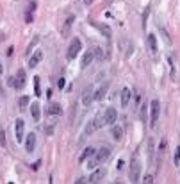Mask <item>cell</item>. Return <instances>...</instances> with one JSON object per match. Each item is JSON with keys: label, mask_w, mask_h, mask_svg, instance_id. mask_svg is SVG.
Masks as SVG:
<instances>
[{"label": "cell", "mask_w": 180, "mask_h": 184, "mask_svg": "<svg viewBox=\"0 0 180 184\" xmlns=\"http://www.w3.org/2000/svg\"><path fill=\"white\" fill-rule=\"evenodd\" d=\"M146 41H148V47H150V50H152V52H155V50H157V40H155V36H153V34H148Z\"/></svg>", "instance_id": "d6986e66"}, {"label": "cell", "mask_w": 180, "mask_h": 184, "mask_svg": "<svg viewBox=\"0 0 180 184\" xmlns=\"http://www.w3.org/2000/svg\"><path fill=\"white\" fill-rule=\"evenodd\" d=\"M96 161H95V159H93V161H87V164H86V166H87V168H95V166H96Z\"/></svg>", "instance_id": "d6a6232c"}, {"label": "cell", "mask_w": 180, "mask_h": 184, "mask_svg": "<svg viewBox=\"0 0 180 184\" xmlns=\"http://www.w3.org/2000/svg\"><path fill=\"white\" fill-rule=\"evenodd\" d=\"M2 72H4V68H2V64H0V75H2Z\"/></svg>", "instance_id": "ab89813d"}, {"label": "cell", "mask_w": 180, "mask_h": 184, "mask_svg": "<svg viewBox=\"0 0 180 184\" xmlns=\"http://www.w3.org/2000/svg\"><path fill=\"white\" fill-rule=\"evenodd\" d=\"M123 164H125L123 161H118V164H116V168H118V170H121V168H123Z\"/></svg>", "instance_id": "74e56055"}, {"label": "cell", "mask_w": 180, "mask_h": 184, "mask_svg": "<svg viewBox=\"0 0 180 184\" xmlns=\"http://www.w3.org/2000/svg\"><path fill=\"white\" fill-rule=\"evenodd\" d=\"M111 132H112V138H114L116 141H120L121 138H123V127H120V125H114V123H112V131H111Z\"/></svg>", "instance_id": "9a60e30c"}, {"label": "cell", "mask_w": 180, "mask_h": 184, "mask_svg": "<svg viewBox=\"0 0 180 184\" xmlns=\"http://www.w3.org/2000/svg\"><path fill=\"white\" fill-rule=\"evenodd\" d=\"M0 145L5 147V132H4V129H0Z\"/></svg>", "instance_id": "83f0119b"}, {"label": "cell", "mask_w": 180, "mask_h": 184, "mask_svg": "<svg viewBox=\"0 0 180 184\" xmlns=\"http://www.w3.org/2000/svg\"><path fill=\"white\" fill-rule=\"evenodd\" d=\"M54 127H55L54 123H52V125H48V127L45 125V134H46V136H52V134H54Z\"/></svg>", "instance_id": "d4e9b609"}, {"label": "cell", "mask_w": 180, "mask_h": 184, "mask_svg": "<svg viewBox=\"0 0 180 184\" xmlns=\"http://www.w3.org/2000/svg\"><path fill=\"white\" fill-rule=\"evenodd\" d=\"M36 5H38V2H36V0L29 2V11H34V9H36Z\"/></svg>", "instance_id": "f1b7e54d"}, {"label": "cell", "mask_w": 180, "mask_h": 184, "mask_svg": "<svg viewBox=\"0 0 180 184\" xmlns=\"http://www.w3.org/2000/svg\"><path fill=\"white\" fill-rule=\"evenodd\" d=\"M23 86H25V70L20 68V70L16 72V75L13 77V88H14V89H21Z\"/></svg>", "instance_id": "8992f818"}, {"label": "cell", "mask_w": 180, "mask_h": 184, "mask_svg": "<svg viewBox=\"0 0 180 184\" xmlns=\"http://www.w3.org/2000/svg\"><path fill=\"white\" fill-rule=\"evenodd\" d=\"M103 175H105V172H103L102 168H100V170H96V172H95V173H93V175L89 177V182H100Z\"/></svg>", "instance_id": "e0dca14e"}, {"label": "cell", "mask_w": 180, "mask_h": 184, "mask_svg": "<svg viewBox=\"0 0 180 184\" xmlns=\"http://www.w3.org/2000/svg\"><path fill=\"white\" fill-rule=\"evenodd\" d=\"M14 134H16V141L18 143H21L23 141V134H25V122L21 120V118H18L16 120V125H14Z\"/></svg>", "instance_id": "ba28073f"}, {"label": "cell", "mask_w": 180, "mask_h": 184, "mask_svg": "<svg viewBox=\"0 0 180 184\" xmlns=\"http://www.w3.org/2000/svg\"><path fill=\"white\" fill-rule=\"evenodd\" d=\"M141 120H146V105H143V111H141Z\"/></svg>", "instance_id": "1f68e13d"}, {"label": "cell", "mask_w": 180, "mask_h": 184, "mask_svg": "<svg viewBox=\"0 0 180 184\" xmlns=\"http://www.w3.org/2000/svg\"><path fill=\"white\" fill-rule=\"evenodd\" d=\"M38 41H39V38H38V36H36V38H34V40H32V43H30V45H29V48H27V56H30V52H32V48H34V47H36V43H38Z\"/></svg>", "instance_id": "cb8c5ba5"}, {"label": "cell", "mask_w": 180, "mask_h": 184, "mask_svg": "<svg viewBox=\"0 0 180 184\" xmlns=\"http://www.w3.org/2000/svg\"><path fill=\"white\" fill-rule=\"evenodd\" d=\"M34 95H36V97H39V95H41V88H39V77H38V75L34 77Z\"/></svg>", "instance_id": "603a6c76"}, {"label": "cell", "mask_w": 180, "mask_h": 184, "mask_svg": "<svg viewBox=\"0 0 180 184\" xmlns=\"http://www.w3.org/2000/svg\"><path fill=\"white\" fill-rule=\"evenodd\" d=\"M105 91H107V84H103L102 88H98V89H96L95 98H96V100H102V98H103V95H105Z\"/></svg>", "instance_id": "7402d4cb"}, {"label": "cell", "mask_w": 180, "mask_h": 184, "mask_svg": "<svg viewBox=\"0 0 180 184\" xmlns=\"http://www.w3.org/2000/svg\"><path fill=\"white\" fill-rule=\"evenodd\" d=\"M25 21H27V23L32 21V15H30V11H27V15H25Z\"/></svg>", "instance_id": "4dcf8cb0"}, {"label": "cell", "mask_w": 180, "mask_h": 184, "mask_svg": "<svg viewBox=\"0 0 180 184\" xmlns=\"http://www.w3.org/2000/svg\"><path fill=\"white\" fill-rule=\"evenodd\" d=\"M93 56H96L98 59H103V52H102V48H98V47H96V48L93 50Z\"/></svg>", "instance_id": "4316f807"}, {"label": "cell", "mask_w": 180, "mask_h": 184, "mask_svg": "<svg viewBox=\"0 0 180 184\" xmlns=\"http://www.w3.org/2000/svg\"><path fill=\"white\" fill-rule=\"evenodd\" d=\"M130 98H132V91L128 88H123L121 89V107H128Z\"/></svg>", "instance_id": "30bf717a"}, {"label": "cell", "mask_w": 180, "mask_h": 184, "mask_svg": "<svg viewBox=\"0 0 180 184\" xmlns=\"http://www.w3.org/2000/svg\"><path fill=\"white\" fill-rule=\"evenodd\" d=\"M29 104H30V98H29L27 95H23V97L18 98V107H20V109H27V107H29Z\"/></svg>", "instance_id": "ffe728a7"}, {"label": "cell", "mask_w": 180, "mask_h": 184, "mask_svg": "<svg viewBox=\"0 0 180 184\" xmlns=\"http://www.w3.org/2000/svg\"><path fill=\"white\" fill-rule=\"evenodd\" d=\"M102 120H103V125H112L118 120V111L114 107H107L102 115Z\"/></svg>", "instance_id": "7a4b0ae2"}, {"label": "cell", "mask_w": 180, "mask_h": 184, "mask_svg": "<svg viewBox=\"0 0 180 184\" xmlns=\"http://www.w3.org/2000/svg\"><path fill=\"white\" fill-rule=\"evenodd\" d=\"M34 147H36V134H34V132H30V134H27L25 150H27V152H32V150H34Z\"/></svg>", "instance_id": "7c38bea8"}, {"label": "cell", "mask_w": 180, "mask_h": 184, "mask_svg": "<svg viewBox=\"0 0 180 184\" xmlns=\"http://www.w3.org/2000/svg\"><path fill=\"white\" fill-rule=\"evenodd\" d=\"M91 61H93V52L89 50V52L84 54V57H82V64H80V66H82V68H87V66L91 64Z\"/></svg>", "instance_id": "2e32d148"}, {"label": "cell", "mask_w": 180, "mask_h": 184, "mask_svg": "<svg viewBox=\"0 0 180 184\" xmlns=\"http://www.w3.org/2000/svg\"><path fill=\"white\" fill-rule=\"evenodd\" d=\"M143 181H144V182H153V177H152V175H146V177H144V179H143Z\"/></svg>", "instance_id": "e575fe53"}, {"label": "cell", "mask_w": 180, "mask_h": 184, "mask_svg": "<svg viewBox=\"0 0 180 184\" xmlns=\"http://www.w3.org/2000/svg\"><path fill=\"white\" fill-rule=\"evenodd\" d=\"M95 152H96V150H95L93 147H87V148H84V152H82V156L79 157V161H80V163H84L86 159L93 157V156H95Z\"/></svg>", "instance_id": "5bb4252c"}, {"label": "cell", "mask_w": 180, "mask_h": 184, "mask_svg": "<svg viewBox=\"0 0 180 184\" xmlns=\"http://www.w3.org/2000/svg\"><path fill=\"white\" fill-rule=\"evenodd\" d=\"M109 157H111V147H102L98 152H95V161L98 164L105 163Z\"/></svg>", "instance_id": "277c9868"}, {"label": "cell", "mask_w": 180, "mask_h": 184, "mask_svg": "<svg viewBox=\"0 0 180 184\" xmlns=\"http://www.w3.org/2000/svg\"><path fill=\"white\" fill-rule=\"evenodd\" d=\"M150 109H152V115H150V125H152V127H155V125H157V120H159V111H160L159 100H152Z\"/></svg>", "instance_id": "3957f363"}, {"label": "cell", "mask_w": 180, "mask_h": 184, "mask_svg": "<svg viewBox=\"0 0 180 184\" xmlns=\"http://www.w3.org/2000/svg\"><path fill=\"white\" fill-rule=\"evenodd\" d=\"M30 116H32V120H34V122H39V118H41V107H39V104H38V102H34L32 105H30Z\"/></svg>", "instance_id": "4fadbf2b"}, {"label": "cell", "mask_w": 180, "mask_h": 184, "mask_svg": "<svg viewBox=\"0 0 180 184\" xmlns=\"http://www.w3.org/2000/svg\"><path fill=\"white\" fill-rule=\"evenodd\" d=\"M80 48H82V41L79 38H73L71 43H70V47H68V52H66V57H68V61H73L77 56H79Z\"/></svg>", "instance_id": "6da1fadb"}, {"label": "cell", "mask_w": 180, "mask_h": 184, "mask_svg": "<svg viewBox=\"0 0 180 184\" xmlns=\"http://www.w3.org/2000/svg\"><path fill=\"white\" fill-rule=\"evenodd\" d=\"M84 4H87V5H89V4H93V0H84Z\"/></svg>", "instance_id": "f35d334b"}, {"label": "cell", "mask_w": 180, "mask_h": 184, "mask_svg": "<svg viewBox=\"0 0 180 184\" xmlns=\"http://www.w3.org/2000/svg\"><path fill=\"white\" fill-rule=\"evenodd\" d=\"M59 113H61V105L59 104H52V105L46 109V115H54V116H55V115H59Z\"/></svg>", "instance_id": "44dd1931"}, {"label": "cell", "mask_w": 180, "mask_h": 184, "mask_svg": "<svg viewBox=\"0 0 180 184\" xmlns=\"http://www.w3.org/2000/svg\"><path fill=\"white\" fill-rule=\"evenodd\" d=\"M41 59H43V52H41V50H36L34 56H30V59H29V68H36V66L39 64Z\"/></svg>", "instance_id": "8fae6325"}, {"label": "cell", "mask_w": 180, "mask_h": 184, "mask_svg": "<svg viewBox=\"0 0 180 184\" xmlns=\"http://www.w3.org/2000/svg\"><path fill=\"white\" fill-rule=\"evenodd\" d=\"M160 32H162V36H164V40L168 41V43H171V40H169V36H168V32H166L164 29H160Z\"/></svg>", "instance_id": "f546056e"}, {"label": "cell", "mask_w": 180, "mask_h": 184, "mask_svg": "<svg viewBox=\"0 0 180 184\" xmlns=\"http://www.w3.org/2000/svg\"><path fill=\"white\" fill-rule=\"evenodd\" d=\"M173 161H175V164L180 163V147H177V148H175V157H173Z\"/></svg>", "instance_id": "484cf974"}, {"label": "cell", "mask_w": 180, "mask_h": 184, "mask_svg": "<svg viewBox=\"0 0 180 184\" xmlns=\"http://www.w3.org/2000/svg\"><path fill=\"white\" fill-rule=\"evenodd\" d=\"M73 21H75V16H73V15H70V16L64 20L62 27H61V36H62V38H68V36H70V31H71Z\"/></svg>", "instance_id": "52a82bcc"}, {"label": "cell", "mask_w": 180, "mask_h": 184, "mask_svg": "<svg viewBox=\"0 0 180 184\" xmlns=\"http://www.w3.org/2000/svg\"><path fill=\"white\" fill-rule=\"evenodd\" d=\"M39 164H41V161H36L34 164H30V168H32V170H38V168H39Z\"/></svg>", "instance_id": "d590c367"}, {"label": "cell", "mask_w": 180, "mask_h": 184, "mask_svg": "<svg viewBox=\"0 0 180 184\" xmlns=\"http://www.w3.org/2000/svg\"><path fill=\"white\" fill-rule=\"evenodd\" d=\"M93 98H95V91H93V88L89 86V88H86V89H84V95H82V104H84V105H89Z\"/></svg>", "instance_id": "9c48e42d"}, {"label": "cell", "mask_w": 180, "mask_h": 184, "mask_svg": "<svg viewBox=\"0 0 180 184\" xmlns=\"http://www.w3.org/2000/svg\"><path fill=\"white\" fill-rule=\"evenodd\" d=\"M95 27L100 31V32L103 34V36H105V38H111V36H112V31H111L107 25H98V23H95Z\"/></svg>", "instance_id": "ac0fdd59"}, {"label": "cell", "mask_w": 180, "mask_h": 184, "mask_svg": "<svg viewBox=\"0 0 180 184\" xmlns=\"http://www.w3.org/2000/svg\"><path fill=\"white\" fill-rule=\"evenodd\" d=\"M141 177V164L139 161H137V157L134 159V163L130 164V181L132 182H137Z\"/></svg>", "instance_id": "5b68a950"}, {"label": "cell", "mask_w": 180, "mask_h": 184, "mask_svg": "<svg viewBox=\"0 0 180 184\" xmlns=\"http://www.w3.org/2000/svg\"><path fill=\"white\" fill-rule=\"evenodd\" d=\"M164 148H166V140H162V143H160V152H164Z\"/></svg>", "instance_id": "8d00e7d4"}, {"label": "cell", "mask_w": 180, "mask_h": 184, "mask_svg": "<svg viewBox=\"0 0 180 184\" xmlns=\"http://www.w3.org/2000/svg\"><path fill=\"white\" fill-rule=\"evenodd\" d=\"M64 84H66V81H64V79L61 77V79H59V82H57V86H59V89H62V88H64Z\"/></svg>", "instance_id": "836d02e7"}]
</instances>
